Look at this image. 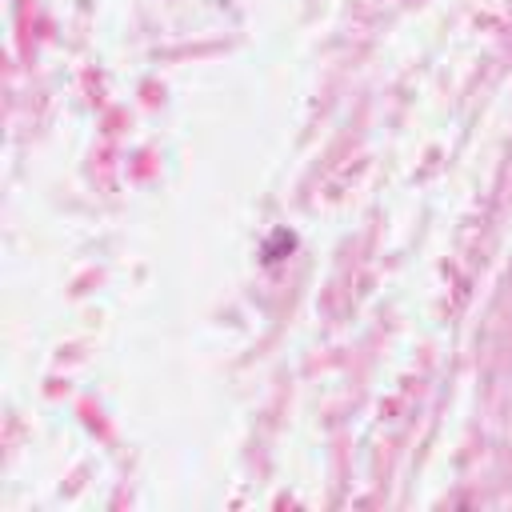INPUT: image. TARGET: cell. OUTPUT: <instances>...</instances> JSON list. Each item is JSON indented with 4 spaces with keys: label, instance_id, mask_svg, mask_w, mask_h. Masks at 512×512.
Returning <instances> with one entry per match:
<instances>
[{
    "label": "cell",
    "instance_id": "6da1fadb",
    "mask_svg": "<svg viewBox=\"0 0 512 512\" xmlns=\"http://www.w3.org/2000/svg\"><path fill=\"white\" fill-rule=\"evenodd\" d=\"M296 248V236L288 232V228H276L268 240H264V248H260V256H264V264H276V260H284L288 252Z\"/></svg>",
    "mask_w": 512,
    "mask_h": 512
}]
</instances>
